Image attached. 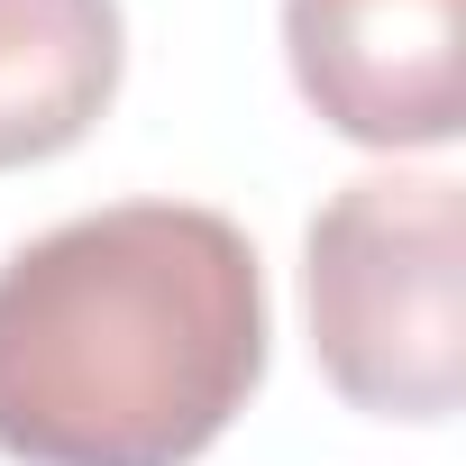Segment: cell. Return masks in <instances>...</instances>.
I'll return each mask as SVG.
<instances>
[{"mask_svg":"<svg viewBox=\"0 0 466 466\" xmlns=\"http://www.w3.org/2000/svg\"><path fill=\"white\" fill-rule=\"evenodd\" d=\"M266 375V266L201 201L83 210L0 266V457L192 466Z\"/></svg>","mask_w":466,"mask_h":466,"instance_id":"cell-1","label":"cell"},{"mask_svg":"<svg viewBox=\"0 0 466 466\" xmlns=\"http://www.w3.org/2000/svg\"><path fill=\"white\" fill-rule=\"evenodd\" d=\"M311 357L375 420H448L466 393V228L448 174H366L302 238Z\"/></svg>","mask_w":466,"mask_h":466,"instance_id":"cell-2","label":"cell"},{"mask_svg":"<svg viewBox=\"0 0 466 466\" xmlns=\"http://www.w3.org/2000/svg\"><path fill=\"white\" fill-rule=\"evenodd\" d=\"M284 56L348 147H448L466 128V0H284Z\"/></svg>","mask_w":466,"mask_h":466,"instance_id":"cell-3","label":"cell"},{"mask_svg":"<svg viewBox=\"0 0 466 466\" xmlns=\"http://www.w3.org/2000/svg\"><path fill=\"white\" fill-rule=\"evenodd\" d=\"M119 92V0H0V174L92 137Z\"/></svg>","mask_w":466,"mask_h":466,"instance_id":"cell-4","label":"cell"}]
</instances>
